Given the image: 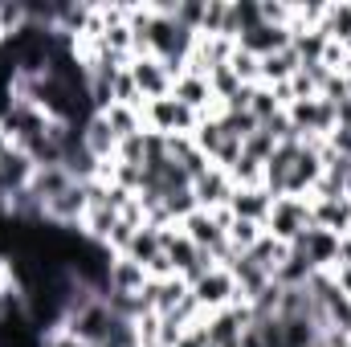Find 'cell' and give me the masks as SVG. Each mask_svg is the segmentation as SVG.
I'll use <instances>...</instances> for the list:
<instances>
[{"label":"cell","mask_w":351,"mask_h":347,"mask_svg":"<svg viewBox=\"0 0 351 347\" xmlns=\"http://www.w3.org/2000/svg\"><path fill=\"white\" fill-rule=\"evenodd\" d=\"M290 41H294V33L290 29H278V25H258V29H250L245 37H237V49H245V53H254V58H269V53H278V49H290Z\"/></svg>","instance_id":"30bf717a"},{"label":"cell","mask_w":351,"mask_h":347,"mask_svg":"<svg viewBox=\"0 0 351 347\" xmlns=\"http://www.w3.org/2000/svg\"><path fill=\"white\" fill-rule=\"evenodd\" d=\"M311 221H315V229H327L335 237H351V196H315Z\"/></svg>","instance_id":"52a82bcc"},{"label":"cell","mask_w":351,"mask_h":347,"mask_svg":"<svg viewBox=\"0 0 351 347\" xmlns=\"http://www.w3.org/2000/svg\"><path fill=\"white\" fill-rule=\"evenodd\" d=\"M160 254H164V246H160V229H156V225H143V229L131 237V246H127V254H123V258L139 261V265L147 270V265L160 258Z\"/></svg>","instance_id":"e0dca14e"},{"label":"cell","mask_w":351,"mask_h":347,"mask_svg":"<svg viewBox=\"0 0 351 347\" xmlns=\"http://www.w3.org/2000/svg\"><path fill=\"white\" fill-rule=\"evenodd\" d=\"M339 241H343V237H335V233H327V229H315V225H311V229L290 246V250H294V254H302L311 270H335V265H339Z\"/></svg>","instance_id":"5b68a950"},{"label":"cell","mask_w":351,"mask_h":347,"mask_svg":"<svg viewBox=\"0 0 351 347\" xmlns=\"http://www.w3.org/2000/svg\"><path fill=\"white\" fill-rule=\"evenodd\" d=\"M12 147H16V143H12V139H8V131H4V127H0V156H8V152H12Z\"/></svg>","instance_id":"f1b7e54d"},{"label":"cell","mask_w":351,"mask_h":347,"mask_svg":"<svg viewBox=\"0 0 351 347\" xmlns=\"http://www.w3.org/2000/svg\"><path fill=\"white\" fill-rule=\"evenodd\" d=\"M152 278H147V270L139 265V261L123 258V254H114L110 265H106V286H102V298L106 294H143V286H147Z\"/></svg>","instance_id":"ba28073f"},{"label":"cell","mask_w":351,"mask_h":347,"mask_svg":"<svg viewBox=\"0 0 351 347\" xmlns=\"http://www.w3.org/2000/svg\"><path fill=\"white\" fill-rule=\"evenodd\" d=\"M298 58H294V49H278V53H269L262 58V86H282V82H290L294 74H298Z\"/></svg>","instance_id":"9a60e30c"},{"label":"cell","mask_w":351,"mask_h":347,"mask_svg":"<svg viewBox=\"0 0 351 347\" xmlns=\"http://www.w3.org/2000/svg\"><path fill=\"white\" fill-rule=\"evenodd\" d=\"M274 208V196L265 188H233V200H229V213L237 221H254V225H265Z\"/></svg>","instance_id":"8fae6325"},{"label":"cell","mask_w":351,"mask_h":347,"mask_svg":"<svg viewBox=\"0 0 351 347\" xmlns=\"http://www.w3.org/2000/svg\"><path fill=\"white\" fill-rule=\"evenodd\" d=\"M102 119H106V127L114 131V139H131V135H139V131H143V106L110 102V106L102 110Z\"/></svg>","instance_id":"4fadbf2b"},{"label":"cell","mask_w":351,"mask_h":347,"mask_svg":"<svg viewBox=\"0 0 351 347\" xmlns=\"http://www.w3.org/2000/svg\"><path fill=\"white\" fill-rule=\"evenodd\" d=\"M311 225H315V221H311V200H302V196H278L262 229L274 237V241L294 246Z\"/></svg>","instance_id":"6da1fadb"},{"label":"cell","mask_w":351,"mask_h":347,"mask_svg":"<svg viewBox=\"0 0 351 347\" xmlns=\"http://www.w3.org/2000/svg\"><path fill=\"white\" fill-rule=\"evenodd\" d=\"M41 347H86V344H78L70 331H53V335H45V344Z\"/></svg>","instance_id":"83f0119b"},{"label":"cell","mask_w":351,"mask_h":347,"mask_svg":"<svg viewBox=\"0 0 351 347\" xmlns=\"http://www.w3.org/2000/svg\"><path fill=\"white\" fill-rule=\"evenodd\" d=\"M82 143H86V152L98 160V164H114L119 139H114V131L106 127V119H102V115H90V119H86V127H82Z\"/></svg>","instance_id":"7c38bea8"},{"label":"cell","mask_w":351,"mask_h":347,"mask_svg":"<svg viewBox=\"0 0 351 347\" xmlns=\"http://www.w3.org/2000/svg\"><path fill=\"white\" fill-rule=\"evenodd\" d=\"M172 98H176V102H184L188 110H196L200 119H204V115H208V119H217V115H221V102L213 98L208 78H200V74H188V70H184V74L176 78V86H172Z\"/></svg>","instance_id":"8992f818"},{"label":"cell","mask_w":351,"mask_h":347,"mask_svg":"<svg viewBox=\"0 0 351 347\" xmlns=\"http://www.w3.org/2000/svg\"><path fill=\"white\" fill-rule=\"evenodd\" d=\"M262 233H265L262 225H254V221H237V217H233V225H229V250H233V254H250V250L258 246Z\"/></svg>","instance_id":"44dd1931"},{"label":"cell","mask_w":351,"mask_h":347,"mask_svg":"<svg viewBox=\"0 0 351 347\" xmlns=\"http://www.w3.org/2000/svg\"><path fill=\"white\" fill-rule=\"evenodd\" d=\"M262 172H265V164L250 160V156L241 152V160L229 168V180H233V188H262Z\"/></svg>","instance_id":"7402d4cb"},{"label":"cell","mask_w":351,"mask_h":347,"mask_svg":"<svg viewBox=\"0 0 351 347\" xmlns=\"http://www.w3.org/2000/svg\"><path fill=\"white\" fill-rule=\"evenodd\" d=\"M188 290H192V298L200 302L204 315L225 311V307L237 302V282H233V270H225V265H213V270H208L204 278H196Z\"/></svg>","instance_id":"3957f363"},{"label":"cell","mask_w":351,"mask_h":347,"mask_svg":"<svg viewBox=\"0 0 351 347\" xmlns=\"http://www.w3.org/2000/svg\"><path fill=\"white\" fill-rule=\"evenodd\" d=\"M192 143L208 156V164H217V156L225 152V143H229V135H225V127H221V119H200V127L192 131Z\"/></svg>","instance_id":"2e32d148"},{"label":"cell","mask_w":351,"mask_h":347,"mask_svg":"<svg viewBox=\"0 0 351 347\" xmlns=\"http://www.w3.org/2000/svg\"><path fill=\"white\" fill-rule=\"evenodd\" d=\"M127 74H131V82L139 90V98L143 102H156V98H168L176 86V74L160 62V58H152V53H143V58H131V66H127Z\"/></svg>","instance_id":"277c9868"},{"label":"cell","mask_w":351,"mask_h":347,"mask_svg":"<svg viewBox=\"0 0 351 347\" xmlns=\"http://www.w3.org/2000/svg\"><path fill=\"white\" fill-rule=\"evenodd\" d=\"M245 258L254 261V265H262L265 274L274 278V274H278V265L290 258V246H282V241H274L269 233H262V237H258V246H254V250H250Z\"/></svg>","instance_id":"ac0fdd59"},{"label":"cell","mask_w":351,"mask_h":347,"mask_svg":"<svg viewBox=\"0 0 351 347\" xmlns=\"http://www.w3.org/2000/svg\"><path fill=\"white\" fill-rule=\"evenodd\" d=\"M176 21L192 33H200V21H204V0H176Z\"/></svg>","instance_id":"d4e9b609"},{"label":"cell","mask_w":351,"mask_h":347,"mask_svg":"<svg viewBox=\"0 0 351 347\" xmlns=\"http://www.w3.org/2000/svg\"><path fill=\"white\" fill-rule=\"evenodd\" d=\"M114 102H127V106H143V98H139V90H135V82H131V74L127 70H119L114 74Z\"/></svg>","instance_id":"484cf974"},{"label":"cell","mask_w":351,"mask_h":347,"mask_svg":"<svg viewBox=\"0 0 351 347\" xmlns=\"http://www.w3.org/2000/svg\"><path fill=\"white\" fill-rule=\"evenodd\" d=\"M192 196H196V208H204V213L229 208V200H233V180H229L225 168H208L200 180H192Z\"/></svg>","instance_id":"9c48e42d"},{"label":"cell","mask_w":351,"mask_h":347,"mask_svg":"<svg viewBox=\"0 0 351 347\" xmlns=\"http://www.w3.org/2000/svg\"><path fill=\"white\" fill-rule=\"evenodd\" d=\"M196 127H200V115L188 110L184 102H176L172 94L156 98V102H143V131H152V135L172 139V135H192Z\"/></svg>","instance_id":"7a4b0ae2"},{"label":"cell","mask_w":351,"mask_h":347,"mask_svg":"<svg viewBox=\"0 0 351 347\" xmlns=\"http://www.w3.org/2000/svg\"><path fill=\"white\" fill-rule=\"evenodd\" d=\"M323 33H327L331 41H348V37H351V0L327 4V16H323Z\"/></svg>","instance_id":"ffe728a7"},{"label":"cell","mask_w":351,"mask_h":347,"mask_svg":"<svg viewBox=\"0 0 351 347\" xmlns=\"http://www.w3.org/2000/svg\"><path fill=\"white\" fill-rule=\"evenodd\" d=\"M331 278H335L339 294H348V298H351V261H339V265L331 270Z\"/></svg>","instance_id":"4316f807"},{"label":"cell","mask_w":351,"mask_h":347,"mask_svg":"<svg viewBox=\"0 0 351 347\" xmlns=\"http://www.w3.org/2000/svg\"><path fill=\"white\" fill-rule=\"evenodd\" d=\"M143 152H147V131H139V135H131V139H119L114 160H119V164H135V168H143Z\"/></svg>","instance_id":"cb8c5ba5"},{"label":"cell","mask_w":351,"mask_h":347,"mask_svg":"<svg viewBox=\"0 0 351 347\" xmlns=\"http://www.w3.org/2000/svg\"><path fill=\"white\" fill-rule=\"evenodd\" d=\"M70 184H74V176H70L66 168H62V164H58V168H37L29 188H33V196H37L41 204H49V200H53V196H62Z\"/></svg>","instance_id":"5bb4252c"},{"label":"cell","mask_w":351,"mask_h":347,"mask_svg":"<svg viewBox=\"0 0 351 347\" xmlns=\"http://www.w3.org/2000/svg\"><path fill=\"white\" fill-rule=\"evenodd\" d=\"M250 115H254V119H258V127H262V123H269V119L286 115V106L274 98V90L258 82V86H250Z\"/></svg>","instance_id":"d6986e66"},{"label":"cell","mask_w":351,"mask_h":347,"mask_svg":"<svg viewBox=\"0 0 351 347\" xmlns=\"http://www.w3.org/2000/svg\"><path fill=\"white\" fill-rule=\"evenodd\" d=\"M229 66H233V74H237L245 86H258V82H262V58H254V53H245V49H233Z\"/></svg>","instance_id":"603a6c76"}]
</instances>
